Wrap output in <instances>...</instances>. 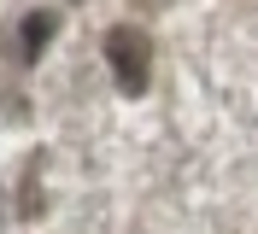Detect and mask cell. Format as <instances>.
Here are the masks:
<instances>
[{
  "label": "cell",
  "mask_w": 258,
  "mask_h": 234,
  "mask_svg": "<svg viewBox=\"0 0 258 234\" xmlns=\"http://www.w3.org/2000/svg\"><path fill=\"white\" fill-rule=\"evenodd\" d=\"M53 30H59V18H53V12H30L24 24H18V59H24V64H35L41 53H47Z\"/></svg>",
  "instance_id": "7a4b0ae2"
},
{
  "label": "cell",
  "mask_w": 258,
  "mask_h": 234,
  "mask_svg": "<svg viewBox=\"0 0 258 234\" xmlns=\"http://www.w3.org/2000/svg\"><path fill=\"white\" fill-rule=\"evenodd\" d=\"M106 70H112L117 94L141 100L153 88V35L135 30V24H112L106 30Z\"/></svg>",
  "instance_id": "6da1fadb"
}]
</instances>
